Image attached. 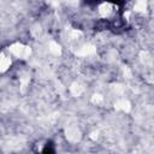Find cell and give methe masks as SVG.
I'll return each instance as SVG.
<instances>
[{
	"mask_svg": "<svg viewBox=\"0 0 154 154\" xmlns=\"http://www.w3.org/2000/svg\"><path fill=\"white\" fill-rule=\"evenodd\" d=\"M8 51L18 59H28L31 55V48L20 42H16L8 47Z\"/></svg>",
	"mask_w": 154,
	"mask_h": 154,
	"instance_id": "1",
	"label": "cell"
},
{
	"mask_svg": "<svg viewBox=\"0 0 154 154\" xmlns=\"http://www.w3.org/2000/svg\"><path fill=\"white\" fill-rule=\"evenodd\" d=\"M99 13H100L101 17L107 18L113 13V6L109 2H103L99 6Z\"/></svg>",
	"mask_w": 154,
	"mask_h": 154,
	"instance_id": "3",
	"label": "cell"
},
{
	"mask_svg": "<svg viewBox=\"0 0 154 154\" xmlns=\"http://www.w3.org/2000/svg\"><path fill=\"white\" fill-rule=\"evenodd\" d=\"M70 91H71L72 95H75V96H79V95L84 91V88H83L82 84L75 82V83L71 84V87H70Z\"/></svg>",
	"mask_w": 154,
	"mask_h": 154,
	"instance_id": "7",
	"label": "cell"
},
{
	"mask_svg": "<svg viewBox=\"0 0 154 154\" xmlns=\"http://www.w3.org/2000/svg\"><path fill=\"white\" fill-rule=\"evenodd\" d=\"M114 106H116V108H118V109H120V111H123V112H129V111L131 109V103H130L126 99H120V100H118Z\"/></svg>",
	"mask_w": 154,
	"mask_h": 154,
	"instance_id": "5",
	"label": "cell"
},
{
	"mask_svg": "<svg viewBox=\"0 0 154 154\" xmlns=\"http://www.w3.org/2000/svg\"><path fill=\"white\" fill-rule=\"evenodd\" d=\"M91 101H93L94 103H96V105H100V103L103 101V96L100 95V94H95V95H93Z\"/></svg>",
	"mask_w": 154,
	"mask_h": 154,
	"instance_id": "9",
	"label": "cell"
},
{
	"mask_svg": "<svg viewBox=\"0 0 154 154\" xmlns=\"http://www.w3.org/2000/svg\"><path fill=\"white\" fill-rule=\"evenodd\" d=\"M66 138L70 142H77L81 138V132L76 126H69L66 129Z\"/></svg>",
	"mask_w": 154,
	"mask_h": 154,
	"instance_id": "2",
	"label": "cell"
},
{
	"mask_svg": "<svg viewBox=\"0 0 154 154\" xmlns=\"http://www.w3.org/2000/svg\"><path fill=\"white\" fill-rule=\"evenodd\" d=\"M148 7V2L147 0H137L134 5V11L135 12H138V13H144Z\"/></svg>",
	"mask_w": 154,
	"mask_h": 154,
	"instance_id": "6",
	"label": "cell"
},
{
	"mask_svg": "<svg viewBox=\"0 0 154 154\" xmlns=\"http://www.w3.org/2000/svg\"><path fill=\"white\" fill-rule=\"evenodd\" d=\"M48 49H49V52H51L53 55H60V54H61V47H60L57 42H51Z\"/></svg>",
	"mask_w": 154,
	"mask_h": 154,
	"instance_id": "8",
	"label": "cell"
},
{
	"mask_svg": "<svg viewBox=\"0 0 154 154\" xmlns=\"http://www.w3.org/2000/svg\"><path fill=\"white\" fill-rule=\"evenodd\" d=\"M11 66V58L5 55L4 53H0V72H5Z\"/></svg>",
	"mask_w": 154,
	"mask_h": 154,
	"instance_id": "4",
	"label": "cell"
}]
</instances>
